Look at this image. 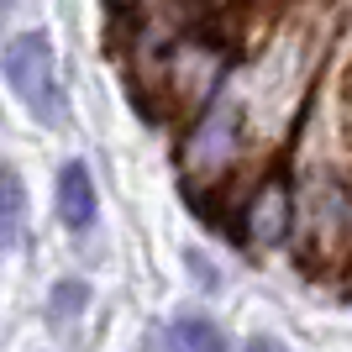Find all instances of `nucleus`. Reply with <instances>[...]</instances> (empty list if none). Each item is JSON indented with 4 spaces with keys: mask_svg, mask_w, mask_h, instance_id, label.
Segmentation results:
<instances>
[{
    "mask_svg": "<svg viewBox=\"0 0 352 352\" xmlns=\"http://www.w3.org/2000/svg\"><path fill=\"white\" fill-rule=\"evenodd\" d=\"M58 216H63V226H74V232H85L89 221H95V184H89L85 163H63V174H58Z\"/></svg>",
    "mask_w": 352,
    "mask_h": 352,
    "instance_id": "obj_3",
    "label": "nucleus"
},
{
    "mask_svg": "<svg viewBox=\"0 0 352 352\" xmlns=\"http://www.w3.org/2000/svg\"><path fill=\"white\" fill-rule=\"evenodd\" d=\"M21 221H27V184L16 168H0V248L21 242Z\"/></svg>",
    "mask_w": 352,
    "mask_h": 352,
    "instance_id": "obj_5",
    "label": "nucleus"
},
{
    "mask_svg": "<svg viewBox=\"0 0 352 352\" xmlns=\"http://www.w3.org/2000/svg\"><path fill=\"white\" fill-rule=\"evenodd\" d=\"M0 6H11V0H0Z\"/></svg>",
    "mask_w": 352,
    "mask_h": 352,
    "instance_id": "obj_8",
    "label": "nucleus"
},
{
    "mask_svg": "<svg viewBox=\"0 0 352 352\" xmlns=\"http://www.w3.org/2000/svg\"><path fill=\"white\" fill-rule=\"evenodd\" d=\"M6 79H11L16 100L27 105L37 121L58 126L69 116V100L58 89V63H53V43L47 32H21L11 47H6Z\"/></svg>",
    "mask_w": 352,
    "mask_h": 352,
    "instance_id": "obj_1",
    "label": "nucleus"
},
{
    "mask_svg": "<svg viewBox=\"0 0 352 352\" xmlns=\"http://www.w3.org/2000/svg\"><path fill=\"white\" fill-rule=\"evenodd\" d=\"M79 300H85V289H79V284H63L58 294H53V316H69V310H79Z\"/></svg>",
    "mask_w": 352,
    "mask_h": 352,
    "instance_id": "obj_6",
    "label": "nucleus"
},
{
    "mask_svg": "<svg viewBox=\"0 0 352 352\" xmlns=\"http://www.w3.org/2000/svg\"><path fill=\"white\" fill-rule=\"evenodd\" d=\"M284 232H289V184L274 174L242 206V242L248 248H274V242H284Z\"/></svg>",
    "mask_w": 352,
    "mask_h": 352,
    "instance_id": "obj_2",
    "label": "nucleus"
},
{
    "mask_svg": "<svg viewBox=\"0 0 352 352\" xmlns=\"http://www.w3.org/2000/svg\"><path fill=\"white\" fill-rule=\"evenodd\" d=\"M248 352H289V347H284V342H274V337H252Z\"/></svg>",
    "mask_w": 352,
    "mask_h": 352,
    "instance_id": "obj_7",
    "label": "nucleus"
},
{
    "mask_svg": "<svg viewBox=\"0 0 352 352\" xmlns=\"http://www.w3.org/2000/svg\"><path fill=\"white\" fill-rule=\"evenodd\" d=\"M168 352H226V331L206 316H174L168 321Z\"/></svg>",
    "mask_w": 352,
    "mask_h": 352,
    "instance_id": "obj_4",
    "label": "nucleus"
}]
</instances>
